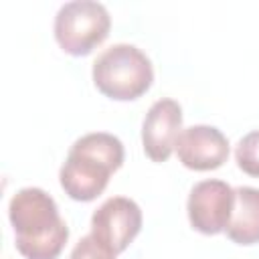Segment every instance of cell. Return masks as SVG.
<instances>
[{"mask_svg":"<svg viewBox=\"0 0 259 259\" xmlns=\"http://www.w3.org/2000/svg\"><path fill=\"white\" fill-rule=\"evenodd\" d=\"M16 249L26 259H57L69 239V229L57 202L42 188H20L8 204Z\"/></svg>","mask_w":259,"mask_h":259,"instance_id":"cell-1","label":"cell"},{"mask_svg":"<svg viewBox=\"0 0 259 259\" xmlns=\"http://www.w3.org/2000/svg\"><path fill=\"white\" fill-rule=\"evenodd\" d=\"M121 164L123 144L119 138L105 132H93L71 146L61 166L59 180L65 194L73 200L89 202L105 190L109 176Z\"/></svg>","mask_w":259,"mask_h":259,"instance_id":"cell-2","label":"cell"},{"mask_svg":"<svg viewBox=\"0 0 259 259\" xmlns=\"http://www.w3.org/2000/svg\"><path fill=\"white\" fill-rule=\"evenodd\" d=\"M225 233L233 243L239 245L259 243V188H235V204Z\"/></svg>","mask_w":259,"mask_h":259,"instance_id":"cell-9","label":"cell"},{"mask_svg":"<svg viewBox=\"0 0 259 259\" xmlns=\"http://www.w3.org/2000/svg\"><path fill=\"white\" fill-rule=\"evenodd\" d=\"M233 204L235 188H231L223 180H200L188 194V221L198 233H223L231 221Z\"/></svg>","mask_w":259,"mask_h":259,"instance_id":"cell-6","label":"cell"},{"mask_svg":"<svg viewBox=\"0 0 259 259\" xmlns=\"http://www.w3.org/2000/svg\"><path fill=\"white\" fill-rule=\"evenodd\" d=\"M235 160L245 174L259 178V130L239 140L235 150Z\"/></svg>","mask_w":259,"mask_h":259,"instance_id":"cell-10","label":"cell"},{"mask_svg":"<svg viewBox=\"0 0 259 259\" xmlns=\"http://www.w3.org/2000/svg\"><path fill=\"white\" fill-rule=\"evenodd\" d=\"M154 81V69L146 53L119 42L105 49L93 63V83L109 99L132 101L142 97Z\"/></svg>","mask_w":259,"mask_h":259,"instance_id":"cell-3","label":"cell"},{"mask_svg":"<svg viewBox=\"0 0 259 259\" xmlns=\"http://www.w3.org/2000/svg\"><path fill=\"white\" fill-rule=\"evenodd\" d=\"M109 26L111 18L103 4L75 0L59 8L55 16V38L65 53L85 57L107 38Z\"/></svg>","mask_w":259,"mask_h":259,"instance_id":"cell-4","label":"cell"},{"mask_svg":"<svg viewBox=\"0 0 259 259\" xmlns=\"http://www.w3.org/2000/svg\"><path fill=\"white\" fill-rule=\"evenodd\" d=\"M182 130V107L174 99H158L142 123L144 152L154 162H166Z\"/></svg>","mask_w":259,"mask_h":259,"instance_id":"cell-7","label":"cell"},{"mask_svg":"<svg viewBox=\"0 0 259 259\" xmlns=\"http://www.w3.org/2000/svg\"><path fill=\"white\" fill-rule=\"evenodd\" d=\"M69 259H115V253H111L103 243H99L91 233L79 239V243L73 247Z\"/></svg>","mask_w":259,"mask_h":259,"instance_id":"cell-11","label":"cell"},{"mask_svg":"<svg viewBox=\"0 0 259 259\" xmlns=\"http://www.w3.org/2000/svg\"><path fill=\"white\" fill-rule=\"evenodd\" d=\"M142 229L140 206L125 196L107 198L91 217V235L111 253H121Z\"/></svg>","mask_w":259,"mask_h":259,"instance_id":"cell-5","label":"cell"},{"mask_svg":"<svg viewBox=\"0 0 259 259\" xmlns=\"http://www.w3.org/2000/svg\"><path fill=\"white\" fill-rule=\"evenodd\" d=\"M176 156L190 170H214L229 158V140L212 125H190L176 140Z\"/></svg>","mask_w":259,"mask_h":259,"instance_id":"cell-8","label":"cell"}]
</instances>
